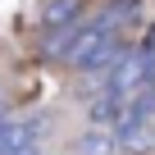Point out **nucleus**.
Here are the masks:
<instances>
[{"mask_svg":"<svg viewBox=\"0 0 155 155\" xmlns=\"http://www.w3.org/2000/svg\"><path fill=\"white\" fill-rule=\"evenodd\" d=\"M123 50H119V32L105 23V18H87L82 28L73 32V41H68V50L59 55L68 68H78V73H91V68H105L110 73V64L119 59Z\"/></svg>","mask_w":155,"mask_h":155,"instance_id":"obj_1","label":"nucleus"},{"mask_svg":"<svg viewBox=\"0 0 155 155\" xmlns=\"http://www.w3.org/2000/svg\"><path fill=\"white\" fill-rule=\"evenodd\" d=\"M41 119H0V155H37Z\"/></svg>","mask_w":155,"mask_h":155,"instance_id":"obj_2","label":"nucleus"},{"mask_svg":"<svg viewBox=\"0 0 155 155\" xmlns=\"http://www.w3.org/2000/svg\"><path fill=\"white\" fill-rule=\"evenodd\" d=\"M110 150H119L114 132H105V128H91V132L82 137V155H110Z\"/></svg>","mask_w":155,"mask_h":155,"instance_id":"obj_3","label":"nucleus"},{"mask_svg":"<svg viewBox=\"0 0 155 155\" xmlns=\"http://www.w3.org/2000/svg\"><path fill=\"white\" fill-rule=\"evenodd\" d=\"M0 119H5V105H0Z\"/></svg>","mask_w":155,"mask_h":155,"instance_id":"obj_4","label":"nucleus"}]
</instances>
